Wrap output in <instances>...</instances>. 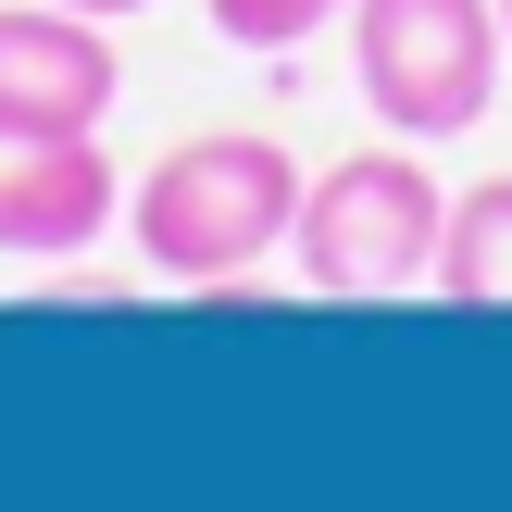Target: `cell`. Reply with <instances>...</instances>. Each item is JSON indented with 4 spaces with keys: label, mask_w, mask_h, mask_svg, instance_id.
Returning <instances> with one entry per match:
<instances>
[{
    "label": "cell",
    "mask_w": 512,
    "mask_h": 512,
    "mask_svg": "<svg viewBox=\"0 0 512 512\" xmlns=\"http://www.w3.org/2000/svg\"><path fill=\"white\" fill-rule=\"evenodd\" d=\"M300 188H313V175L288 163V138L213 125V138H175L163 163L125 188V238H138V263L175 275V288H238V275H263L275 250H288Z\"/></svg>",
    "instance_id": "cell-1"
},
{
    "label": "cell",
    "mask_w": 512,
    "mask_h": 512,
    "mask_svg": "<svg viewBox=\"0 0 512 512\" xmlns=\"http://www.w3.org/2000/svg\"><path fill=\"white\" fill-rule=\"evenodd\" d=\"M438 225H450V188L425 175L413 138H388V150H350L300 188L288 263L313 300H400L438 275Z\"/></svg>",
    "instance_id": "cell-2"
},
{
    "label": "cell",
    "mask_w": 512,
    "mask_h": 512,
    "mask_svg": "<svg viewBox=\"0 0 512 512\" xmlns=\"http://www.w3.org/2000/svg\"><path fill=\"white\" fill-rule=\"evenodd\" d=\"M350 75H363V113L388 138H463L500 113V0H350Z\"/></svg>",
    "instance_id": "cell-3"
},
{
    "label": "cell",
    "mask_w": 512,
    "mask_h": 512,
    "mask_svg": "<svg viewBox=\"0 0 512 512\" xmlns=\"http://www.w3.org/2000/svg\"><path fill=\"white\" fill-rule=\"evenodd\" d=\"M125 225L100 125H0V263H75Z\"/></svg>",
    "instance_id": "cell-4"
},
{
    "label": "cell",
    "mask_w": 512,
    "mask_h": 512,
    "mask_svg": "<svg viewBox=\"0 0 512 512\" xmlns=\"http://www.w3.org/2000/svg\"><path fill=\"white\" fill-rule=\"evenodd\" d=\"M125 100V50L100 13L0 0V125H100Z\"/></svg>",
    "instance_id": "cell-5"
},
{
    "label": "cell",
    "mask_w": 512,
    "mask_h": 512,
    "mask_svg": "<svg viewBox=\"0 0 512 512\" xmlns=\"http://www.w3.org/2000/svg\"><path fill=\"white\" fill-rule=\"evenodd\" d=\"M438 288L463 313H512V175H475L438 225Z\"/></svg>",
    "instance_id": "cell-6"
},
{
    "label": "cell",
    "mask_w": 512,
    "mask_h": 512,
    "mask_svg": "<svg viewBox=\"0 0 512 512\" xmlns=\"http://www.w3.org/2000/svg\"><path fill=\"white\" fill-rule=\"evenodd\" d=\"M200 13H213L225 50H275V63H288V50H313L350 0H200Z\"/></svg>",
    "instance_id": "cell-7"
},
{
    "label": "cell",
    "mask_w": 512,
    "mask_h": 512,
    "mask_svg": "<svg viewBox=\"0 0 512 512\" xmlns=\"http://www.w3.org/2000/svg\"><path fill=\"white\" fill-rule=\"evenodd\" d=\"M63 13H100V25H125V13H150V0H63Z\"/></svg>",
    "instance_id": "cell-8"
},
{
    "label": "cell",
    "mask_w": 512,
    "mask_h": 512,
    "mask_svg": "<svg viewBox=\"0 0 512 512\" xmlns=\"http://www.w3.org/2000/svg\"><path fill=\"white\" fill-rule=\"evenodd\" d=\"M500 38H512V0H500Z\"/></svg>",
    "instance_id": "cell-9"
}]
</instances>
